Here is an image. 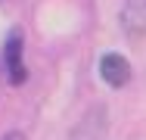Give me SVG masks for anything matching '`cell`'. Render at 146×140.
Masks as SVG:
<instances>
[{
  "label": "cell",
  "mask_w": 146,
  "mask_h": 140,
  "mask_svg": "<svg viewBox=\"0 0 146 140\" xmlns=\"http://www.w3.org/2000/svg\"><path fill=\"white\" fill-rule=\"evenodd\" d=\"M0 59H3V75L13 87L25 84L28 78V69H25V34L22 28H13L3 41V50H0Z\"/></svg>",
  "instance_id": "cell-1"
},
{
  "label": "cell",
  "mask_w": 146,
  "mask_h": 140,
  "mask_svg": "<svg viewBox=\"0 0 146 140\" xmlns=\"http://www.w3.org/2000/svg\"><path fill=\"white\" fill-rule=\"evenodd\" d=\"M118 25L127 41H140L146 34V0H124L118 9Z\"/></svg>",
  "instance_id": "cell-2"
},
{
  "label": "cell",
  "mask_w": 146,
  "mask_h": 140,
  "mask_svg": "<svg viewBox=\"0 0 146 140\" xmlns=\"http://www.w3.org/2000/svg\"><path fill=\"white\" fill-rule=\"evenodd\" d=\"M96 69H100L103 84H109V87H115V90H121L124 84L131 81V62L121 53H103Z\"/></svg>",
  "instance_id": "cell-3"
},
{
  "label": "cell",
  "mask_w": 146,
  "mask_h": 140,
  "mask_svg": "<svg viewBox=\"0 0 146 140\" xmlns=\"http://www.w3.org/2000/svg\"><path fill=\"white\" fill-rule=\"evenodd\" d=\"M103 134H106V109L96 106V109H90L87 115L75 125L72 140H100Z\"/></svg>",
  "instance_id": "cell-4"
},
{
  "label": "cell",
  "mask_w": 146,
  "mask_h": 140,
  "mask_svg": "<svg viewBox=\"0 0 146 140\" xmlns=\"http://www.w3.org/2000/svg\"><path fill=\"white\" fill-rule=\"evenodd\" d=\"M0 140H25V134H22V131H6Z\"/></svg>",
  "instance_id": "cell-5"
}]
</instances>
